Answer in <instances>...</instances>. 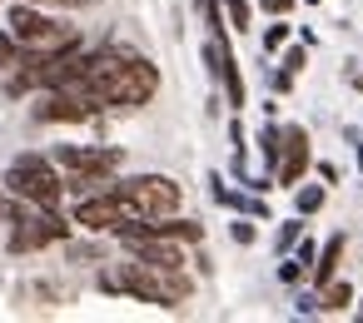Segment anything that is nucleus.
<instances>
[{
	"label": "nucleus",
	"instance_id": "nucleus-1",
	"mask_svg": "<svg viewBox=\"0 0 363 323\" xmlns=\"http://www.w3.org/2000/svg\"><path fill=\"white\" fill-rule=\"evenodd\" d=\"M80 90L95 95L100 110H140L160 95V65L145 55L115 50V45H100V50H90Z\"/></svg>",
	"mask_w": 363,
	"mask_h": 323
},
{
	"label": "nucleus",
	"instance_id": "nucleus-2",
	"mask_svg": "<svg viewBox=\"0 0 363 323\" xmlns=\"http://www.w3.org/2000/svg\"><path fill=\"white\" fill-rule=\"evenodd\" d=\"M100 288L105 293H130L140 303H160V308H179L194 293L184 268H160V264H145L135 254H130V264H115L110 273H100Z\"/></svg>",
	"mask_w": 363,
	"mask_h": 323
},
{
	"label": "nucleus",
	"instance_id": "nucleus-3",
	"mask_svg": "<svg viewBox=\"0 0 363 323\" xmlns=\"http://www.w3.org/2000/svg\"><path fill=\"white\" fill-rule=\"evenodd\" d=\"M0 184H6V194H21V199H30L40 209H60L65 204V169L50 154H16Z\"/></svg>",
	"mask_w": 363,
	"mask_h": 323
},
{
	"label": "nucleus",
	"instance_id": "nucleus-4",
	"mask_svg": "<svg viewBox=\"0 0 363 323\" xmlns=\"http://www.w3.org/2000/svg\"><path fill=\"white\" fill-rule=\"evenodd\" d=\"M110 189H115L120 204L135 214V224H145V219H164V214H179V204H184V189H179L169 174H130V179H115Z\"/></svg>",
	"mask_w": 363,
	"mask_h": 323
},
{
	"label": "nucleus",
	"instance_id": "nucleus-5",
	"mask_svg": "<svg viewBox=\"0 0 363 323\" xmlns=\"http://www.w3.org/2000/svg\"><path fill=\"white\" fill-rule=\"evenodd\" d=\"M75 224L90 229V234H120V229L135 224V214L120 204L115 189H100V194H80L75 199Z\"/></svg>",
	"mask_w": 363,
	"mask_h": 323
},
{
	"label": "nucleus",
	"instance_id": "nucleus-6",
	"mask_svg": "<svg viewBox=\"0 0 363 323\" xmlns=\"http://www.w3.org/2000/svg\"><path fill=\"white\" fill-rule=\"evenodd\" d=\"M95 115H100V100L85 95V90H45L40 105H35L40 125H85Z\"/></svg>",
	"mask_w": 363,
	"mask_h": 323
},
{
	"label": "nucleus",
	"instance_id": "nucleus-7",
	"mask_svg": "<svg viewBox=\"0 0 363 323\" xmlns=\"http://www.w3.org/2000/svg\"><path fill=\"white\" fill-rule=\"evenodd\" d=\"M50 159H55L65 174H110V179H115V169L125 164V154H120L115 144H60Z\"/></svg>",
	"mask_w": 363,
	"mask_h": 323
},
{
	"label": "nucleus",
	"instance_id": "nucleus-8",
	"mask_svg": "<svg viewBox=\"0 0 363 323\" xmlns=\"http://www.w3.org/2000/svg\"><path fill=\"white\" fill-rule=\"evenodd\" d=\"M308 159H313L308 130H303V125H284V159H279L274 179H279V184H298V179L308 174Z\"/></svg>",
	"mask_w": 363,
	"mask_h": 323
},
{
	"label": "nucleus",
	"instance_id": "nucleus-9",
	"mask_svg": "<svg viewBox=\"0 0 363 323\" xmlns=\"http://www.w3.org/2000/svg\"><path fill=\"white\" fill-rule=\"evenodd\" d=\"M343 249H348V239L343 234H333L323 249H318V259H313V268H308V278H313V288H323L328 278H338V264H343Z\"/></svg>",
	"mask_w": 363,
	"mask_h": 323
},
{
	"label": "nucleus",
	"instance_id": "nucleus-10",
	"mask_svg": "<svg viewBox=\"0 0 363 323\" xmlns=\"http://www.w3.org/2000/svg\"><path fill=\"white\" fill-rule=\"evenodd\" d=\"M353 303V283H343V278H328L323 288H318V308L323 313H343Z\"/></svg>",
	"mask_w": 363,
	"mask_h": 323
},
{
	"label": "nucleus",
	"instance_id": "nucleus-11",
	"mask_svg": "<svg viewBox=\"0 0 363 323\" xmlns=\"http://www.w3.org/2000/svg\"><path fill=\"white\" fill-rule=\"evenodd\" d=\"M219 85H224V95H229V110L239 115V110H244V75H239V60H234V50H229V60H224V75H219Z\"/></svg>",
	"mask_w": 363,
	"mask_h": 323
},
{
	"label": "nucleus",
	"instance_id": "nucleus-12",
	"mask_svg": "<svg viewBox=\"0 0 363 323\" xmlns=\"http://www.w3.org/2000/svg\"><path fill=\"white\" fill-rule=\"evenodd\" d=\"M259 154H264V169H279V159H284V125H264L259 130Z\"/></svg>",
	"mask_w": 363,
	"mask_h": 323
},
{
	"label": "nucleus",
	"instance_id": "nucleus-13",
	"mask_svg": "<svg viewBox=\"0 0 363 323\" xmlns=\"http://www.w3.org/2000/svg\"><path fill=\"white\" fill-rule=\"evenodd\" d=\"M21 55H26V45H21V40L6 30V35H0V80H6V75L21 65Z\"/></svg>",
	"mask_w": 363,
	"mask_h": 323
},
{
	"label": "nucleus",
	"instance_id": "nucleus-14",
	"mask_svg": "<svg viewBox=\"0 0 363 323\" xmlns=\"http://www.w3.org/2000/svg\"><path fill=\"white\" fill-rule=\"evenodd\" d=\"M219 6H224V21L234 30H249L254 26V6H249V0H219Z\"/></svg>",
	"mask_w": 363,
	"mask_h": 323
},
{
	"label": "nucleus",
	"instance_id": "nucleus-15",
	"mask_svg": "<svg viewBox=\"0 0 363 323\" xmlns=\"http://www.w3.org/2000/svg\"><path fill=\"white\" fill-rule=\"evenodd\" d=\"M294 209H298L303 219H308V214H318V209H323V184H303V189L294 194Z\"/></svg>",
	"mask_w": 363,
	"mask_h": 323
},
{
	"label": "nucleus",
	"instance_id": "nucleus-16",
	"mask_svg": "<svg viewBox=\"0 0 363 323\" xmlns=\"http://www.w3.org/2000/svg\"><path fill=\"white\" fill-rule=\"evenodd\" d=\"M303 239V214H294V219H284V229H279V239H274V249L279 254H294V244Z\"/></svg>",
	"mask_w": 363,
	"mask_h": 323
},
{
	"label": "nucleus",
	"instance_id": "nucleus-17",
	"mask_svg": "<svg viewBox=\"0 0 363 323\" xmlns=\"http://www.w3.org/2000/svg\"><path fill=\"white\" fill-rule=\"evenodd\" d=\"M289 35H294V30H289V26H284V16H279V21L264 30V40H259V45H264V55H279V50L289 45Z\"/></svg>",
	"mask_w": 363,
	"mask_h": 323
},
{
	"label": "nucleus",
	"instance_id": "nucleus-18",
	"mask_svg": "<svg viewBox=\"0 0 363 323\" xmlns=\"http://www.w3.org/2000/svg\"><path fill=\"white\" fill-rule=\"evenodd\" d=\"M279 278H284V283H303V278H308V264H303V259H294V254H284Z\"/></svg>",
	"mask_w": 363,
	"mask_h": 323
},
{
	"label": "nucleus",
	"instance_id": "nucleus-19",
	"mask_svg": "<svg viewBox=\"0 0 363 323\" xmlns=\"http://www.w3.org/2000/svg\"><path fill=\"white\" fill-rule=\"evenodd\" d=\"M279 65H284V70H289V75H298V70H303V65H308V45H289V50H284V60H279Z\"/></svg>",
	"mask_w": 363,
	"mask_h": 323
},
{
	"label": "nucleus",
	"instance_id": "nucleus-20",
	"mask_svg": "<svg viewBox=\"0 0 363 323\" xmlns=\"http://www.w3.org/2000/svg\"><path fill=\"white\" fill-rule=\"evenodd\" d=\"M229 239H234V244H254V239H259L254 219H234V224H229Z\"/></svg>",
	"mask_w": 363,
	"mask_h": 323
},
{
	"label": "nucleus",
	"instance_id": "nucleus-21",
	"mask_svg": "<svg viewBox=\"0 0 363 323\" xmlns=\"http://www.w3.org/2000/svg\"><path fill=\"white\" fill-rule=\"evenodd\" d=\"M294 259H303V264L313 268V259H318V244H313V239H298V244H294Z\"/></svg>",
	"mask_w": 363,
	"mask_h": 323
},
{
	"label": "nucleus",
	"instance_id": "nucleus-22",
	"mask_svg": "<svg viewBox=\"0 0 363 323\" xmlns=\"http://www.w3.org/2000/svg\"><path fill=\"white\" fill-rule=\"evenodd\" d=\"M269 85H274V90H279V95H289V90H294V75H289V70H284V65H279V70H274V75H269Z\"/></svg>",
	"mask_w": 363,
	"mask_h": 323
},
{
	"label": "nucleus",
	"instance_id": "nucleus-23",
	"mask_svg": "<svg viewBox=\"0 0 363 323\" xmlns=\"http://www.w3.org/2000/svg\"><path fill=\"white\" fill-rule=\"evenodd\" d=\"M259 11H269V16H289V11H294V0H259Z\"/></svg>",
	"mask_w": 363,
	"mask_h": 323
},
{
	"label": "nucleus",
	"instance_id": "nucleus-24",
	"mask_svg": "<svg viewBox=\"0 0 363 323\" xmlns=\"http://www.w3.org/2000/svg\"><path fill=\"white\" fill-rule=\"evenodd\" d=\"M318 179H323V184H338V164L323 159V164H318Z\"/></svg>",
	"mask_w": 363,
	"mask_h": 323
},
{
	"label": "nucleus",
	"instance_id": "nucleus-25",
	"mask_svg": "<svg viewBox=\"0 0 363 323\" xmlns=\"http://www.w3.org/2000/svg\"><path fill=\"white\" fill-rule=\"evenodd\" d=\"M348 85H353V90L363 95V70H353V75H348Z\"/></svg>",
	"mask_w": 363,
	"mask_h": 323
},
{
	"label": "nucleus",
	"instance_id": "nucleus-26",
	"mask_svg": "<svg viewBox=\"0 0 363 323\" xmlns=\"http://www.w3.org/2000/svg\"><path fill=\"white\" fill-rule=\"evenodd\" d=\"M308 6H318V0H308Z\"/></svg>",
	"mask_w": 363,
	"mask_h": 323
},
{
	"label": "nucleus",
	"instance_id": "nucleus-27",
	"mask_svg": "<svg viewBox=\"0 0 363 323\" xmlns=\"http://www.w3.org/2000/svg\"><path fill=\"white\" fill-rule=\"evenodd\" d=\"M0 194H6V184H0Z\"/></svg>",
	"mask_w": 363,
	"mask_h": 323
},
{
	"label": "nucleus",
	"instance_id": "nucleus-28",
	"mask_svg": "<svg viewBox=\"0 0 363 323\" xmlns=\"http://www.w3.org/2000/svg\"><path fill=\"white\" fill-rule=\"evenodd\" d=\"M358 308H363V298H358Z\"/></svg>",
	"mask_w": 363,
	"mask_h": 323
}]
</instances>
